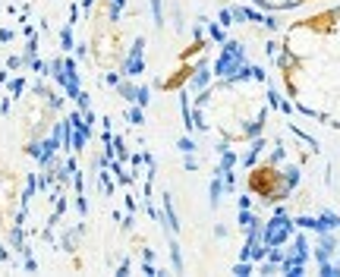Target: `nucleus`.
Wrapping results in <instances>:
<instances>
[{"label": "nucleus", "mask_w": 340, "mask_h": 277, "mask_svg": "<svg viewBox=\"0 0 340 277\" xmlns=\"http://www.w3.org/2000/svg\"><path fill=\"white\" fill-rule=\"evenodd\" d=\"M274 69L299 114L340 129V3L303 13L284 25Z\"/></svg>", "instance_id": "1"}, {"label": "nucleus", "mask_w": 340, "mask_h": 277, "mask_svg": "<svg viewBox=\"0 0 340 277\" xmlns=\"http://www.w3.org/2000/svg\"><path fill=\"white\" fill-rule=\"evenodd\" d=\"M91 57L98 67H117L123 60V32L113 19H91Z\"/></svg>", "instance_id": "2"}, {"label": "nucleus", "mask_w": 340, "mask_h": 277, "mask_svg": "<svg viewBox=\"0 0 340 277\" xmlns=\"http://www.w3.org/2000/svg\"><path fill=\"white\" fill-rule=\"evenodd\" d=\"M246 186H249V192L258 195L262 202H281V199H286V192H290V176H284L281 167L265 161V164H258V167L249 170Z\"/></svg>", "instance_id": "3"}, {"label": "nucleus", "mask_w": 340, "mask_h": 277, "mask_svg": "<svg viewBox=\"0 0 340 277\" xmlns=\"http://www.w3.org/2000/svg\"><path fill=\"white\" fill-rule=\"evenodd\" d=\"M252 3L271 13H284V10H299V6H312V3H328V0H252Z\"/></svg>", "instance_id": "4"}]
</instances>
